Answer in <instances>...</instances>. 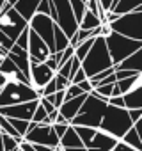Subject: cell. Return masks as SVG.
I'll return each instance as SVG.
<instances>
[{
    "label": "cell",
    "instance_id": "6da1fadb",
    "mask_svg": "<svg viewBox=\"0 0 142 151\" xmlns=\"http://www.w3.org/2000/svg\"><path fill=\"white\" fill-rule=\"evenodd\" d=\"M107 109V100L105 98H98L91 93H87L80 110L77 112V116L69 121L71 126H89V128H98L103 114Z\"/></svg>",
    "mask_w": 142,
    "mask_h": 151
},
{
    "label": "cell",
    "instance_id": "7a4b0ae2",
    "mask_svg": "<svg viewBox=\"0 0 142 151\" xmlns=\"http://www.w3.org/2000/svg\"><path fill=\"white\" fill-rule=\"evenodd\" d=\"M110 66H114V64H112V59L108 55L105 39L101 36H96L93 45H91V48H89V52L80 60V68L84 69L85 77L91 78V77H94L96 73H100V71H103V69H107Z\"/></svg>",
    "mask_w": 142,
    "mask_h": 151
},
{
    "label": "cell",
    "instance_id": "3957f363",
    "mask_svg": "<svg viewBox=\"0 0 142 151\" xmlns=\"http://www.w3.org/2000/svg\"><path fill=\"white\" fill-rule=\"evenodd\" d=\"M131 119H130V114H128V109L124 107H114V105H108L107 103V109H105V114H103V119L100 123V130L110 133L112 137L115 139H121L126 130L131 128Z\"/></svg>",
    "mask_w": 142,
    "mask_h": 151
},
{
    "label": "cell",
    "instance_id": "277c9868",
    "mask_svg": "<svg viewBox=\"0 0 142 151\" xmlns=\"http://www.w3.org/2000/svg\"><path fill=\"white\" fill-rule=\"evenodd\" d=\"M37 98H39L37 89L22 80H6V84L0 89V107H9Z\"/></svg>",
    "mask_w": 142,
    "mask_h": 151
},
{
    "label": "cell",
    "instance_id": "5b68a950",
    "mask_svg": "<svg viewBox=\"0 0 142 151\" xmlns=\"http://www.w3.org/2000/svg\"><path fill=\"white\" fill-rule=\"evenodd\" d=\"M103 39H105V45H107V50H108V55H110L114 66L119 64L130 53H133V52L142 48V41L140 39H131V37H126V36L117 34L114 30L108 36H105Z\"/></svg>",
    "mask_w": 142,
    "mask_h": 151
},
{
    "label": "cell",
    "instance_id": "8992f818",
    "mask_svg": "<svg viewBox=\"0 0 142 151\" xmlns=\"http://www.w3.org/2000/svg\"><path fill=\"white\" fill-rule=\"evenodd\" d=\"M78 137L82 139V144L87 151H112L115 142L119 139L112 137L110 133L100 130V128H89V126H75Z\"/></svg>",
    "mask_w": 142,
    "mask_h": 151
},
{
    "label": "cell",
    "instance_id": "52a82bcc",
    "mask_svg": "<svg viewBox=\"0 0 142 151\" xmlns=\"http://www.w3.org/2000/svg\"><path fill=\"white\" fill-rule=\"evenodd\" d=\"M48 2H50V18L64 30L67 37H71L78 29V20L75 18L69 0H48Z\"/></svg>",
    "mask_w": 142,
    "mask_h": 151
},
{
    "label": "cell",
    "instance_id": "ba28073f",
    "mask_svg": "<svg viewBox=\"0 0 142 151\" xmlns=\"http://www.w3.org/2000/svg\"><path fill=\"white\" fill-rule=\"evenodd\" d=\"M140 23H142V9H137V11H130V13H124V14H119L115 20H112L108 25L114 32L117 34H123L126 37H131V39H140L142 41V29H140Z\"/></svg>",
    "mask_w": 142,
    "mask_h": 151
},
{
    "label": "cell",
    "instance_id": "9c48e42d",
    "mask_svg": "<svg viewBox=\"0 0 142 151\" xmlns=\"http://www.w3.org/2000/svg\"><path fill=\"white\" fill-rule=\"evenodd\" d=\"M29 27V22L11 6L6 2V6L0 9V30L7 37L16 41V37Z\"/></svg>",
    "mask_w": 142,
    "mask_h": 151
},
{
    "label": "cell",
    "instance_id": "30bf717a",
    "mask_svg": "<svg viewBox=\"0 0 142 151\" xmlns=\"http://www.w3.org/2000/svg\"><path fill=\"white\" fill-rule=\"evenodd\" d=\"M23 140L30 142V144H43V146H50V147H57L59 146V137L53 132L52 124H43V123H29V130L23 135Z\"/></svg>",
    "mask_w": 142,
    "mask_h": 151
},
{
    "label": "cell",
    "instance_id": "8fae6325",
    "mask_svg": "<svg viewBox=\"0 0 142 151\" xmlns=\"http://www.w3.org/2000/svg\"><path fill=\"white\" fill-rule=\"evenodd\" d=\"M53 27L55 22L48 16V14H41L36 13L30 20H29V29L34 30L50 48V52H53Z\"/></svg>",
    "mask_w": 142,
    "mask_h": 151
},
{
    "label": "cell",
    "instance_id": "7c38bea8",
    "mask_svg": "<svg viewBox=\"0 0 142 151\" xmlns=\"http://www.w3.org/2000/svg\"><path fill=\"white\" fill-rule=\"evenodd\" d=\"M55 71H52L44 62H30V68H29V82L34 89H41L44 87L52 78H53Z\"/></svg>",
    "mask_w": 142,
    "mask_h": 151
},
{
    "label": "cell",
    "instance_id": "4fadbf2b",
    "mask_svg": "<svg viewBox=\"0 0 142 151\" xmlns=\"http://www.w3.org/2000/svg\"><path fill=\"white\" fill-rule=\"evenodd\" d=\"M27 53L30 62H44V59L52 53L48 45L34 32L29 29V45H27Z\"/></svg>",
    "mask_w": 142,
    "mask_h": 151
},
{
    "label": "cell",
    "instance_id": "5bb4252c",
    "mask_svg": "<svg viewBox=\"0 0 142 151\" xmlns=\"http://www.w3.org/2000/svg\"><path fill=\"white\" fill-rule=\"evenodd\" d=\"M37 100H30V101H23V103H16V105H9V107H0V116L4 117H16V119H32V114L37 107Z\"/></svg>",
    "mask_w": 142,
    "mask_h": 151
},
{
    "label": "cell",
    "instance_id": "9a60e30c",
    "mask_svg": "<svg viewBox=\"0 0 142 151\" xmlns=\"http://www.w3.org/2000/svg\"><path fill=\"white\" fill-rule=\"evenodd\" d=\"M85 93L84 94H80V96H75V98H69V100H64L60 105H59V114L60 116H64L66 119H67V123L73 119L75 116H77V112L80 110V107H82V103H84V100H85Z\"/></svg>",
    "mask_w": 142,
    "mask_h": 151
},
{
    "label": "cell",
    "instance_id": "2e32d148",
    "mask_svg": "<svg viewBox=\"0 0 142 151\" xmlns=\"http://www.w3.org/2000/svg\"><path fill=\"white\" fill-rule=\"evenodd\" d=\"M7 57L27 75L29 77V68H30V59H29V53H27V50H23V48H20L18 45H13L11 46V50L7 52Z\"/></svg>",
    "mask_w": 142,
    "mask_h": 151
},
{
    "label": "cell",
    "instance_id": "e0dca14e",
    "mask_svg": "<svg viewBox=\"0 0 142 151\" xmlns=\"http://www.w3.org/2000/svg\"><path fill=\"white\" fill-rule=\"evenodd\" d=\"M124 109H142V80H138L130 91L123 94Z\"/></svg>",
    "mask_w": 142,
    "mask_h": 151
},
{
    "label": "cell",
    "instance_id": "ac0fdd59",
    "mask_svg": "<svg viewBox=\"0 0 142 151\" xmlns=\"http://www.w3.org/2000/svg\"><path fill=\"white\" fill-rule=\"evenodd\" d=\"M115 69H128V71H135V73H142V48L130 53L128 57H124L119 64L114 66Z\"/></svg>",
    "mask_w": 142,
    "mask_h": 151
},
{
    "label": "cell",
    "instance_id": "d6986e66",
    "mask_svg": "<svg viewBox=\"0 0 142 151\" xmlns=\"http://www.w3.org/2000/svg\"><path fill=\"white\" fill-rule=\"evenodd\" d=\"M59 146H60V147H84L82 139L78 137L75 126L69 124V126L66 128V132H64L62 137L59 139Z\"/></svg>",
    "mask_w": 142,
    "mask_h": 151
},
{
    "label": "cell",
    "instance_id": "ffe728a7",
    "mask_svg": "<svg viewBox=\"0 0 142 151\" xmlns=\"http://www.w3.org/2000/svg\"><path fill=\"white\" fill-rule=\"evenodd\" d=\"M39 2H41V0H16V2L13 4V7L29 22L36 14V9L39 6Z\"/></svg>",
    "mask_w": 142,
    "mask_h": 151
},
{
    "label": "cell",
    "instance_id": "44dd1931",
    "mask_svg": "<svg viewBox=\"0 0 142 151\" xmlns=\"http://www.w3.org/2000/svg\"><path fill=\"white\" fill-rule=\"evenodd\" d=\"M137 9H142V0H115L114 6L108 9L112 11L114 14H124V13H130V11H137Z\"/></svg>",
    "mask_w": 142,
    "mask_h": 151
},
{
    "label": "cell",
    "instance_id": "7402d4cb",
    "mask_svg": "<svg viewBox=\"0 0 142 151\" xmlns=\"http://www.w3.org/2000/svg\"><path fill=\"white\" fill-rule=\"evenodd\" d=\"M100 25H101L100 16H98L96 13L89 11V9H85V11H84V14H82V18L78 20V29L94 30V29H96V27H100Z\"/></svg>",
    "mask_w": 142,
    "mask_h": 151
},
{
    "label": "cell",
    "instance_id": "603a6c76",
    "mask_svg": "<svg viewBox=\"0 0 142 151\" xmlns=\"http://www.w3.org/2000/svg\"><path fill=\"white\" fill-rule=\"evenodd\" d=\"M69 45V37L64 34V30L55 23L53 27V52H60Z\"/></svg>",
    "mask_w": 142,
    "mask_h": 151
},
{
    "label": "cell",
    "instance_id": "cb8c5ba5",
    "mask_svg": "<svg viewBox=\"0 0 142 151\" xmlns=\"http://www.w3.org/2000/svg\"><path fill=\"white\" fill-rule=\"evenodd\" d=\"M121 140L123 142H126V144H130L131 147H135V149H138V151H142V135L131 126L130 130H126V133L121 137Z\"/></svg>",
    "mask_w": 142,
    "mask_h": 151
},
{
    "label": "cell",
    "instance_id": "d4e9b609",
    "mask_svg": "<svg viewBox=\"0 0 142 151\" xmlns=\"http://www.w3.org/2000/svg\"><path fill=\"white\" fill-rule=\"evenodd\" d=\"M138 80H142L140 73H138V75H131V77H126V78H119V80H115V86H117V89L121 91V94H124V93L130 91Z\"/></svg>",
    "mask_w": 142,
    "mask_h": 151
},
{
    "label": "cell",
    "instance_id": "484cf974",
    "mask_svg": "<svg viewBox=\"0 0 142 151\" xmlns=\"http://www.w3.org/2000/svg\"><path fill=\"white\" fill-rule=\"evenodd\" d=\"M93 41H94V37H87V39H84V41H80L77 46H75V57L77 59H84L85 57V53L89 52V48H91V45H93Z\"/></svg>",
    "mask_w": 142,
    "mask_h": 151
},
{
    "label": "cell",
    "instance_id": "4316f807",
    "mask_svg": "<svg viewBox=\"0 0 142 151\" xmlns=\"http://www.w3.org/2000/svg\"><path fill=\"white\" fill-rule=\"evenodd\" d=\"M2 147H4V151H18L20 149V140L7 135V133H2Z\"/></svg>",
    "mask_w": 142,
    "mask_h": 151
},
{
    "label": "cell",
    "instance_id": "83f0119b",
    "mask_svg": "<svg viewBox=\"0 0 142 151\" xmlns=\"http://www.w3.org/2000/svg\"><path fill=\"white\" fill-rule=\"evenodd\" d=\"M7 121L13 124V128H14L22 137L27 133V130H29V123H30V121H27V119H16V117H7Z\"/></svg>",
    "mask_w": 142,
    "mask_h": 151
},
{
    "label": "cell",
    "instance_id": "f1b7e54d",
    "mask_svg": "<svg viewBox=\"0 0 142 151\" xmlns=\"http://www.w3.org/2000/svg\"><path fill=\"white\" fill-rule=\"evenodd\" d=\"M46 100H48L55 109H59V105L64 101V91H55V93L48 94V96H46Z\"/></svg>",
    "mask_w": 142,
    "mask_h": 151
},
{
    "label": "cell",
    "instance_id": "f546056e",
    "mask_svg": "<svg viewBox=\"0 0 142 151\" xmlns=\"http://www.w3.org/2000/svg\"><path fill=\"white\" fill-rule=\"evenodd\" d=\"M53 82H55V89H57V91H64V89L69 86V80H67L66 77H60L59 73L53 75Z\"/></svg>",
    "mask_w": 142,
    "mask_h": 151
},
{
    "label": "cell",
    "instance_id": "4dcf8cb0",
    "mask_svg": "<svg viewBox=\"0 0 142 151\" xmlns=\"http://www.w3.org/2000/svg\"><path fill=\"white\" fill-rule=\"evenodd\" d=\"M14 45H18L20 48H23V50H27V45H29V27L16 37V41H14Z\"/></svg>",
    "mask_w": 142,
    "mask_h": 151
},
{
    "label": "cell",
    "instance_id": "1f68e13d",
    "mask_svg": "<svg viewBox=\"0 0 142 151\" xmlns=\"http://www.w3.org/2000/svg\"><path fill=\"white\" fill-rule=\"evenodd\" d=\"M13 45H14V41H13L11 37H7V36L2 32V30H0V46H2V48H6V50L9 52Z\"/></svg>",
    "mask_w": 142,
    "mask_h": 151
},
{
    "label": "cell",
    "instance_id": "d6a6232c",
    "mask_svg": "<svg viewBox=\"0 0 142 151\" xmlns=\"http://www.w3.org/2000/svg\"><path fill=\"white\" fill-rule=\"evenodd\" d=\"M112 151H138V149H135V147H131L130 144H126V142H123L121 139L115 142V146L112 147Z\"/></svg>",
    "mask_w": 142,
    "mask_h": 151
},
{
    "label": "cell",
    "instance_id": "836d02e7",
    "mask_svg": "<svg viewBox=\"0 0 142 151\" xmlns=\"http://www.w3.org/2000/svg\"><path fill=\"white\" fill-rule=\"evenodd\" d=\"M44 64L52 69V71H57V68H59V62H57V59H55V53L52 52L46 59H44Z\"/></svg>",
    "mask_w": 142,
    "mask_h": 151
},
{
    "label": "cell",
    "instance_id": "e575fe53",
    "mask_svg": "<svg viewBox=\"0 0 142 151\" xmlns=\"http://www.w3.org/2000/svg\"><path fill=\"white\" fill-rule=\"evenodd\" d=\"M36 13H41V14H48L50 16V2H48V0H41L39 6H37V9H36Z\"/></svg>",
    "mask_w": 142,
    "mask_h": 151
},
{
    "label": "cell",
    "instance_id": "d590c367",
    "mask_svg": "<svg viewBox=\"0 0 142 151\" xmlns=\"http://www.w3.org/2000/svg\"><path fill=\"white\" fill-rule=\"evenodd\" d=\"M107 103H108V105H114V107H124L123 94H119V96H110V98L107 100Z\"/></svg>",
    "mask_w": 142,
    "mask_h": 151
},
{
    "label": "cell",
    "instance_id": "8d00e7d4",
    "mask_svg": "<svg viewBox=\"0 0 142 151\" xmlns=\"http://www.w3.org/2000/svg\"><path fill=\"white\" fill-rule=\"evenodd\" d=\"M128 114H130L131 123H135V121L142 119V109H130V110H128Z\"/></svg>",
    "mask_w": 142,
    "mask_h": 151
},
{
    "label": "cell",
    "instance_id": "74e56055",
    "mask_svg": "<svg viewBox=\"0 0 142 151\" xmlns=\"http://www.w3.org/2000/svg\"><path fill=\"white\" fill-rule=\"evenodd\" d=\"M52 126H53V132H55V135L60 139V137H62V133L66 132V128H67L69 124H59V123H53Z\"/></svg>",
    "mask_w": 142,
    "mask_h": 151
},
{
    "label": "cell",
    "instance_id": "f35d334b",
    "mask_svg": "<svg viewBox=\"0 0 142 151\" xmlns=\"http://www.w3.org/2000/svg\"><path fill=\"white\" fill-rule=\"evenodd\" d=\"M78 86H80V89H82L84 93H91V91H93V86H91V82H89V78H85V80H82V82H80Z\"/></svg>",
    "mask_w": 142,
    "mask_h": 151
},
{
    "label": "cell",
    "instance_id": "ab89813d",
    "mask_svg": "<svg viewBox=\"0 0 142 151\" xmlns=\"http://www.w3.org/2000/svg\"><path fill=\"white\" fill-rule=\"evenodd\" d=\"M32 146L36 151H53V147H50V146H43V144H32Z\"/></svg>",
    "mask_w": 142,
    "mask_h": 151
},
{
    "label": "cell",
    "instance_id": "60d3db41",
    "mask_svg": "<svg viewBox=\"0 0 142 151\" xmlns=\"http://www.w3.org/2000/svg\"><path fill=\"white\" fill-rule=\"evenodd\" d=\"M6 55H7V50L0 46V64H2V60H4V57H6Z\"/></svg>",
    "mask_w": 142,
    "mask_h": 151
},
{
    "label": "cell",
    "instance_id": "b9f144b4",
    "mask_svg": "<svg viewBox=\"0 0 142 151\" xmlns=\"http://www.w3.org/2000/svg\"><path fill=\"white\" fill-rule=\"evenodd\" d=\"M64 151H87L85 147H62Z\"/></svg>",
    "mask_w": 142,
    "mask_h": 151
},
{
    "label": "cell",
    "instance_id": "7bdbcfd3",
    "mask_svg": "<svg viewBox=\"0 0 142 151\" xmlns=\"http://www.w3.org/2000/svg\"><path fill=\"white\" fill-rule=\"evenodd\" d=\"M6 84V78H4V75L2 73H0V89H2V86Z\"/></svg>",
    "mask_w": 142,
    "mask_h": 151
},
{
    "label": "cell",
    "instance_id": "ee69618b",
    "mask_svg": "<svg viewBox=\"0 0 142 151\" xmlns=\"http://www.w3.org/2000/svg\"><path fill=\"white\" fill-rule=\"evenodd\" d=\"M0 151H4V147H2V133H0Z\"/></svg>",
    "mask_w": 142,
    "mask_h": 151
},
{
    "label": "cell",
    "instance_id": "f6af8a7d",
    "mask_svg": "<svg viewBox=\"0 0 142 151\" xmlns=\"http://www.w3.org/2000/svg\"><path fill=\"white\" fill-rule=\"evenodd\" d=\"M4 6H6V0H0V9H2Z\"/></svg>",
    "mask_w": 142,
    "mask_h": 151
},
{
    "label": "cell",
    "instance_id": "bcb514c9",
    "mask_svg": "<svg viewBox=\"0 0 142 151\" xmlns=\"http://www.w3.org/2000/svg\"><path fill=\"white\" fill-rule=\"evenodd\" d=\"M53 151H64V149H62L60 146H57V147H53Z\"/></svg>",
    "mask_w": 142,
    "mask_h": 151
},
{
    "label": "cell",
    "instance_id": "7dc6e473",
    "mask_svg": "<svg viewBox=\"0 0 142 151\" xmlns=\"http://www.w3.org/2000/svg\"><path fill=\"white\" fill-rule=\"evenodd\" d=\"M6 2H7V4H11V6H13V4H14V2H16V0H6Z\"/></svg>",
    "mask_w": 142,
    "mask_h": 151
},
{
    "label": "cell",
    "instance_id": "c3c4849f",
    "mask_svg": "<svg viewBox=\"0 0 142 151\" xmlns=\"http://www.w3.org/2000/svg\"><path fill=\"white\" fill-rule=\"evenodd\" d=\"M18 151H22V149H18Z\"/></svg>",
    "mask_w": 142,
    "mask_h": 151
},
{
    "label": "cell",
    "instance_id": "681fc988",
    "mask_svg": "<svg viewBox=\"0 0 142 151\" xmlns=\"http://www.w3.org/2000/svg\"><path fill=\"white\" fill-rule=\"evenodd\" d=\"M0 133H2V132H0Z\"/></svg>",
    "mask_w": 142,
    "mask_h": 151
},
{
    "label": "cell",
    "instance_id": "f907efd6",
    "mask_svg": "<svg viewBox=\"0 0 142 151\" xmlns=\"http://www.w3.org/2000/svg\"><path fill=\"white\" fill-rule=\"evenodd\" d=\"M84 2H85V0H84Z\"/></svg>",
    "mask_w": 142,
    "mask_h": 151
}]
</instances>
